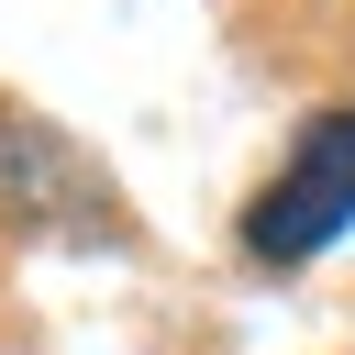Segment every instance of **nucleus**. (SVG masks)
I'll use <instances>...</instances> for the list:
<instances>
[{"label":"nucleus","instance_id":"1","mask_svg":"<svg viewBox=\"0 0 355 355\" xmlns=\"http://www.w3.org/2000/svg\"><path fill=\"white\" fill-rule=\"evenodd\" d=\"M133 211L111 200V178L78 155V133L33 122L0 100V233H78V244H111Z\"/></svg>","mask_w":355,"mask_h":355},{"label":"nucleus","instance_id":"2","mask_svg":"<svg viewBox=\"0 0 355 355\" xmlns=\"http://www.w3.org/2000/svg\"><path fill=\"white\" fill-rule=\"evenodd\" d=\"M344 222H355V111H322V122L300 133V155L277 166V189L244 211V244H255L266 266H300V255H322Z\"/></svg>","mask_w":355,"mask_h":355}]
</instances>
